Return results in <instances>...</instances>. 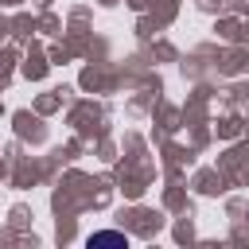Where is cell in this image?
<instances>
[{
  "instance_id": "cell-1",
  "label": "cell",
  "mask_w": 249,
  "mask_h": 249,
  "mask_svg": "<svg viewBox=\"0 0 249 249\" xmlns=\"http://www.w3.org/2000/svg\"><path fill=\"white\" fill-rule=\"evenodd\" d=\"M89 245H128V237H124V233H117V230H101V233H93V237H89Z\"/></svg>"
}]
</instances>
